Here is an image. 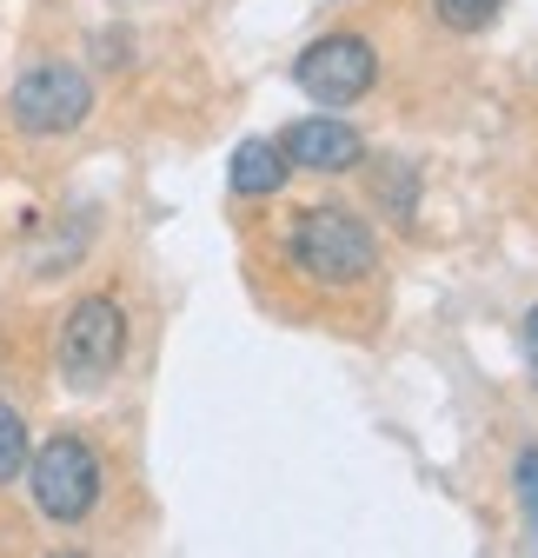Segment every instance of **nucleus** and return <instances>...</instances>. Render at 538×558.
Wrapping results in <instances>:
<instances>
[{
	"mask_svg": "<svg viewBox=\"0 0 538 558\" xmlns=\"http://www.w3.org/2000/svg\"><path fill=\"white\" fill-rule=\"evenodd\" d=\"M280 147H286V160H293V173H359L366 167V133L353 126V120H340V113H306V120H293L286 133H280Z\"/></svg>",
	"mask_w": 538,
	"mask_h": 558,
	"instance_id": "423d86ee",
	"label": "nucleus"
},
{
	"mask_svg": "<svg viewBox=\"0 0 538 558\" xmlns=\"http://www.w3.org/2000/svg\"><path fill=\"white\" fill-rule=\"evenodd\" d=\"M379 199H386V214L399 227H413V206H419V173L406 160H392V173H379Z\"/></svg>",
	"mask_w": 538,
	"mask_h": 558,
	"instance_id": "9d476101",
	"label": "nucleus"
},
{
	"mask_svg": "<svg viewBox=\"0 0 538 558\" xmlns=\"http://www.w3.org/2000/svg\"><path fill=\"white\" fill-rule=\"evenodd\" d=\"M94 113V81L74 60H34L8 81V120L27 140H66Z\"/></svg>",
	"mask_w": 538,
	"mask_h": 558,
	"instance_id": "20e7f679",
	"label": "nucleus"
},
{
	"mask_svg": "<svg viewBox=\"0 0 538 558\" xmlns=\"http://www.w3.org/2000/svg\"><path fill=\"white\" fill-rule=\"evenodd\" d=\"M512 499H518V512H525V538L538 545V446H525V452L512 459Z\"/></svg>",
	"mask_w": 538,
	"mask_h": 558,
	"instance_id": "9b49d317",
	"label": "nucleus"
},
{
	"mask_svg": "<svg viewBox=\"0 0 538 558\" xmlns=\"http://www.w3.org/2000/svg\"><path fill=\"white\" fill-rule=\"evenodd\" d=\"M499 8H505V0H432V21L445 34H486L499 21Z\"/></svg>",
	"mask_w": 538,
	"mask_h": 558,
	"instance_id": "1a4fd4ad",
	"label": "nucleus"
},
{
	"mask_svg": "<svg viewBox=\"0 0 538 558\" xmlns=\"http://www.w3.org/2000/svg\"><path fill=\"white\" fill-rule=\"evenodd\" d=\"M293 180V160L280 140H240L233 160H227V193L233 199H273Z\"/></svg>",
	"mask_w": 538,
	"mask_h": 558,
	"instance_id": "0eeeda50",
	"label": "nucleus"
},
{
	"mask_svg": "<svg viewBox=\"0 0 538 558\" xmlns=\"http://www.w3.org/2000/svg\"><path fill=\"white\" fill-rule=\"evenodd\" d=\"M293 87L313 100V107H359L372 87H379V47L366 34H319L299 47L293 60Z\"/></svg>",
	"mask_w": 538,
	"mask_h": 558,
	"instance_id": "39448f33",
	"label": "nucleus"
},
{
	"mask_svg": "<svg viewBox=\"0 0 538 558\" xmlns=\"http://www.w3.org/2000/svg\"><path fill=\"white\" fill-rule=\"evenodd\" d=\"M518 360H525V373L538 386V306H525V319H518Z\"/></svg>",
	"mask_w": 538,
	"mask_h": 558,
	"instance_id": "f8f14e48",
	"label": "nucleus"
},
{
	"mask_svg": "<svg viewBox=\"0 0 538 558\" xmlns=\"http://www.w3.org/2000/svg\"><path fill=\"white\" fill-rule=\"evenodd\" d=\"M27 459H34L27 418H21V405H8V399H0V485H14V478L27 472Z\"/></svg>",
	"mask_w": 538,
	"mask_h": 558,
	"instance_id": "6e6552de",
	"label": "nucleus"
},
{
	"mask_svg": "<svg viewBox=\"0 0 538 558\" xmlns=\"http://www.w3.org/2000/svg\"><path fill=\"white\" fill-rule=\"evenodd\" d=\"M27 499L47 525L74 532L100 512L107 499V465H100V446L81 433V426H60L40 439V452L27 459Z\"/></svg>",
	"mask_w": 538,
	"mask_h": 558,
	"instance_id": "f03ea898",
	"label": "nucleus"
},
{
	"mask_svg": "<svg viewBox=\"0 0 538 558\" xmlns=\"http://www.w3.org/2000/svg\"><path fill=\"white\" fill-rule=\"evenodd\" d=\"M126 332L133 319L113 293H81L53 326V379L66 392H100L126 360Z\"/></svg>",
	"mask_w": 538,
	"mask_h": 558,
	"instance_id": "7ed1b4c3",
	"label": "nucleus"
},
{
	"mask_svg": "<svg viewBox=\"0 0 538 558\" xmlns=\"http://www.w3.org/2000/svg\"><path fill=\"white\" fill-rule=\"evenodd\" d=\"M286 259L299 279L326 293H353L379 272V233L372 220H359L353 206H306L286 233Z\"/></svg>",
	"mask_w": 538,
	"mask_h": 558,
	"instance_id": "f257e3e1",
	"label": "nucleus"
}]
</instances>
